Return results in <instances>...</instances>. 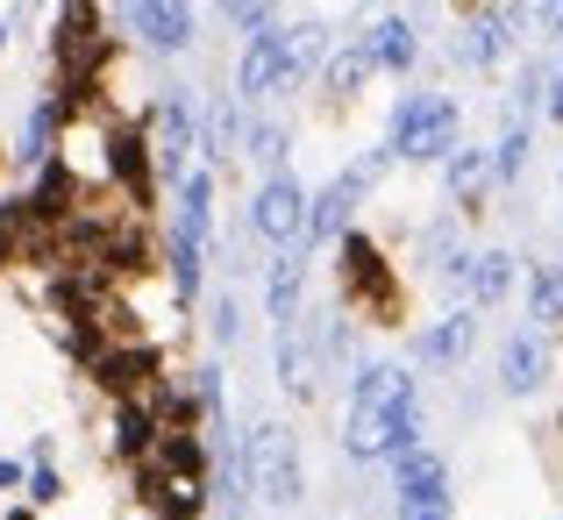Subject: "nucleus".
<instances>
[{
	"mask_svg": "<svg viewBox=\"0 0 563 520\" xmlns=\"http://www.w3.org/2000/svg\"><path fill=\"white\" fill-rule=\"evenodd\" d=\"M335 300L357 321H372V329H399L407 321V278H399V264L385 257V243L372 229H350L335 243Z\"/></svg>",
	"mask_w": 563,
	"mask_h": 520,
	"instance_id": "nucleus-1",
	"label": "nucleus"
},
{
	"mask_svg": "<svg viewBox=\"0 0 563 520\" xmlns=\"http://www.w3.org/2000/svg\"><path fill=\"white\" fill-rule=\"evenodd\" d=\"M243 464H250V493H257V507L292 513L307 499V456H300L292 421H250L243 428Z\"/></svg>",
	"mask_w": 563,
	"mask_h": 520,
	"instance_id": "nucleus-2",
	"label": "nucleus"
},
{
	"mask_svg": "<svg viewBox=\"0 0 563 520\" xmlns=\"http://www.w3.org/2000/svg\"><path fill=\"white\" fill-rule=\"evenodd\" d=\"M385 143H393L399 165H442V157L464 143V108H456V93H399L393 122H385Z\"/></svg>",
	"mask_w": 563,
	"mask_h": 520,
	"instance_id": "nucleus-3",
	"label": "nucleus"
},
{
	"mask_svg": "<svg viewBox=\"0 0 563 520\" xmlns=\"http://www.w3.org/2000/svg\"><path fill=\"white\" fill-rule=\"evenodd\" d=\"M143 136H151V157H157V178L179 186V178L200 165V100L186 86H165V93L143 108Z\"/></svg>",
	"mask_w": 563,
	"mask_h": 520,
	"instance_id": "nucleus-4",
	"label": "nucleus"
},
{
	"mask_svg": "<svg viewBox=\"0 0 563 520\" xmlns=\"http://www.w3.org/2000/svg\"><path fill=\"white\" fill-rule=\"evenodd\" d=\"M307 200H314V192L292 172L257 178V186H250V207H243V235L264 243V250H307Z\"/></svg>",
	"mask_w": 563,
	"mask_h": 520,
	"instance_id": "nucleus-5",
	"label": "nucleus"
},
{
	"mask_svg": "<svg viewBox=\"0 0 563 520\" xmlns=\"http://www.w3.org/2000/svg\"><path fill=\"white\" fill-rule=\"evenodd\" d=\"M393 520H456L450 456L442 450H399L393 456Z\"/></svg>",
	"mask_w": 563,
	"mask_h": 520,
	"instance_id": "nucleus-6",
	"label": "nucleus"
},
{
	"mask_svg": "<svg viewBox=\"0 0 563 520\" xmlns=\"http://www.w3.org/2000/svg\"><path fill=\"white\" fill-rule=\"evenodd\" d=\"M421 442H428V413L421 407H399V413L343 407V456L350 464H393L399 450H421Z\"/></svg>",
	"mask_w": 563,
	"mask_h": 520,
	"instance_id": "nucleus-7",
	"label": "nucleus"
},
{
	"mask_svg": "<svg viewBox=\"0 0 563 520\" xmlns=\"http://www.w3.org/2000/svg\"><path fill=\"white\" fill-rule=\"evenodd\" d=\"M79 370L108 399H151V385L165 378V343H100Z\"/></svg>",
	"mask_w": 563,
	"mask_h": 520,
	"instance_id": "nucleus-8",
	"label": "nucleus"
},
{
	"mask_svg": "<svg viewBox=\"0 0 563 520\" xmlns=\"http://www.w3.org/2000/svg\"><path fill=\"white\" fill-rule=\"evenodd\" d=\"M550 370H556V335H542V329H507L499 335V356H493V378H499V392L507 399H536L542 385H550Z\"/></svg>",
	"mask_w": 563,
	"mask_h": 520,
	"instance_id": "nucleus-9",
	"label": "nucleus"
},
{
	"mask_svg": "<svg viewBox=\"0 0 563 520\" xmlns=\"http://www.w3.org/2000/svg\"><path fill=\"white\" fill-rule=\"evenodd\" d=\"M300 93V79H292L286 65V29H257V36H243V57H235V100H286Z\"/></svg>",
	"mask_w": 563,
	"mask_h": 520,
	"instance_id": "nucleus-10",
	"label": "nucleus"
},
{
	"mask_svg": "<svg viewBox=\"0 0 563 520\" xmlns=\"http://www.w3.org/2000/svg\"><path fill=\"white\" fill-rule=\"evenodd\" d=\"M528 22H536V14L514 8V0H493V8L464 14V36H456V65H471V71L507 65V51L521 43V29H528Z\"/></svg>",
	"mask_w": 563,
	"mask_h": 520,
	"instance_id": "nucleus-11",
	"label": "nucleus"
},
{
	"mask_svg": "<svg viewBox=\"0 0 563 520\" xmlns=\"http://www.w3.org/2000/svg\"><path fill=\"white\" fill-rule=\"evenodd\" d=\"M478 307H442L421 335H413V370H464L478 350Z\"/></svg>",
	"mask_w": 563,
	"mask_h": 520,
	"instance_id": "nucleus-12",
	"label": "nucleus"
},
{
	"mask_svg": "<svg viewBox=\"0 0 563 520\" xmlns=\"http://www.w3.org/2000/svg\"><path fill=\"white\" fill-rule=\"evenodd\" d=\"M272 370H278V392L292 407H314L321 399V356H314V335H307V314L272 329Z\"/></svg>",
	"mask_w": 563,
	"mask_h": 520,
	"instance_id": "nucleus-13",
	"label": "nucleus"
},
{
	"mask_svg": "<svg viewBox=\"0 0 563 520\" xmlns=\"http://www.w3.org/2000/svg\"><path fill=\"white\" fill-rule=\"evenodd\" d=\"M364 200H372V192H364L350 172H335L329 186L307 200V257H314V250H335V243H343V235L357 229V207H364Z\"/></svg>",
	"mask_w": 563,
	"mask_h": 520,
	"instance_id": "nucleus-14",
	"label": "nucleus"
},
{
	"mask_svg": "<svg viewBox=\"0 0 563 520\" xmlns=\"http://www.w3.org/2000/svg\"><path fill=\"white\" fill-rule=\"evenodd\" d=\"M192 0H129V36L151 57H179L192 51Z\"/></svg>",
	"mask_w": 563,
	"mask_h": 520,
	"instance_id": "nucleus-15",
	"label": "nucleus"
},
{
	"mask_svg": "<svg viewBox=\"0 0 563 520\" xmlns=\"http://www.w3.org/2000/svg\"><path fill=\"white\" fill-rule=\"evenodd\" d=\"M350 407H364V413H399V407H421V378H413V364H399V356L357 364V370H350Z\"/></svg>",
	"mask_w": 563,
	"mask_h": 520,
	"instance_id": "nucleus-16",
	"label": "nucleus"
},
{
	"mask_svg": "<svg viewBox=\"0 0 563 520\" xmlns=\"http://www.w3.org/2000/svg\"><path fill=\"white\" fill-rule=\"evenodd\" d=\"M442 192H450V207H456V214H485V200H493V157H485L478 151V143H456V151L450 157H442Z\"/></svg>",
	"mask_w": 563,
	"mask_h": 520,
	"instance_id": "nucleus-17",
	"label": "nucleus"
},
{
	"mask_svg": "<svg viewBox=\"0 0 563 520\" xmlns=\"http://www.w3.org/2000/svg\"><path fill=\"white\" fill-rule=\"evenodd\" d=\"M300 314H307V250H272V264H264V321L286 329Z\"/></svg>",
	"mask_w": 563,
	"mask_h": 520,
	"instance_id": "nucleus-18",
	"label": "nucleus"
},
{
	"mask_svg": "<svg viewBox=\"0 0 563 520\" xmlns=\"http://www.w3.org/2000/svg\"><path fill=\"white\" fill-rule=\"evenodd\" d=\"M57 151H65V114H57V100L43 93V100H29L22 136H14V151H8V157H14V172H22V178H36Z\"/></svg>",
	"mask_w": 563,
	"mask_h": 520,
	"instance_id": "nucleus-19",
	"label": "nucleus"
},
{
	"mask_svg": "<svg viewBox=\"0 0 563 520\" xmlns=\"http://www.w3.org/2000/svg\"><path fill=\"white\" fill-rule=\"evenodd\" d=\"M243 122H250V114H235L229 93L200 100V165H214V172L243 165Z\"/></svg>",
	"mask_w": 563,
	"mask_h": 520,
	"instance_id": "nucleus-20",
	"label": "nucleus"
},
{
	"mask_svg": "<svg viewBox=\"0 0 563 520\" xmlns=\"http://www.w3.org/2000/svg\"><path fill=\"white\" fill-rule=\"evenodd\" d=\"M521 272H528V264L514 257L507 243H485V250H471V307H478V314L507 307V300H514V286H521Z\"/></svg>",
	"mask_w": 563,
	"mask_h": 520,
	"instance_id": "nucleus-21",
	"label": "nucleus"
},
{
	"mask_svg": "<svg viewBox=\"0 0 563 520\" xmlns=\"http://www.w3.org/2000/svg\"><path fill=\"white\" fill-rule=\"evenodd\" d=\"M157 413H151V399H114L108 407V456L114 464H143V456L157 450Z\"/></svg>",
	"mask_w": 563,
	"mask_h": 520,
	"instance_id": "nucleus-22",
	"label": "nucleus"
},
{
	"mask_svg": "<svg viewBox=\"0 0 563 520\" xmlns=\"http://www.w3.org/2000/svg\"><path fill=\"white\" fill-rule=\"evenodd\" d=\"M364 51H372L378 71H393V79H407L413 65H421V29L407 22V14H372V29H364Z\"/></svg>",
	"mask_w": 563,
	"mask_h": 520,
	"instance_id": "nucleus-23",
	"label": "nucleus"
},
{
	"mask_svg": "<svg viewBox=\"0 0 563 520\" xmlns=\"http://www.w3.org/2000/svg\"><path fill=\"white\" fill-rule=\"evenodd\" d=\"M521 300H528V329L563 335V264H528L521 272Z\"/></svg>",
	"mask_w": 563,
	"mask_h": 520,
	"instance_id": "nucleus-24",
	"label": "nucleus"
},
{
	"mask_svg": "<svg viewBox=\"0 0 563 520\" xmlns=\"http://www.w3.org/2000/svg\"><path fill=\"white\" fill-rule=\"evenodd\" d=\"M372 51H364V43H335V57H329V65H321V93H329L335 100V108H350V100H357L364 93V86H372Z\"/></svg>",
	"mask_w": 563,
	"mask_h": 520,
	"instance_id": "nucleus-25",
	"label": "nucleus"
},
{
	"mask_svg": "<svg viewBox=\"0 0 563 520\" xmlns=\"http://www.w3.org/2000/svg\"><path fill=\"white\" fill-rule=\"evenodd\" d=\"M243 165H257L264 178L292 172V129L272 122V114H250V122H243Z\"/></svg>",
	"mask_w": 563,
	"mask_h": 520,
	"instance_id": "nucleus-26",
	"label": "nucleus"
},
{
	"mask_svg": "<svg viewBox=\"0 0 563 520\" xmlns=\"http://www.w3.org/2000/svg\"><path fill=\"white\" fill-rule=\"evenodd\" d=\"M335 57V29L329 22H292L286 29V65H292V79H321V65Z\"/></svg>",
	"mask_w": 563,
	"mask_h": 520,
	"instance_id": "nucleus-27",
	"label": "nucleus"
},
{
	"mask_svg": "<svg viewBox=\"0 0 563 520\" xmlns=\"http://www.w3.org/2000/svg\"><path fill=\"white\" fill-rule=\"evenodd\" d=\"M528 151H536V136H528V122L521 114H507V129H499V143L485 157H493V192H514L521 186V172H528Z\"/></svg>",
	"mask_w": 563,
	"mask_h": 520,
	"instance_id": "nucleus-28",
	"label": "nucleus"
},
{
	"mask_svg": "<svg viewBox=\"0 0 563 520\" xmlns=\"http://www.w3.org/2000/svg\"><path fill=\"white\" fill-rule=\"evenodd\" d=\"M243 343V300H235V286H221L214 300H207V350H235Z\"/></svg>",
	"mask_w": 563,
	"mask_h": 520,
	"instance_id": "nucleus-29",
	"label": "nucleus"
},
{
	"mask_svg": "<svg viewBox=\"0 0 563 520\" xmlns=\"http://www.w3.org/2000/svg\"><path fill=\"white\" fill-rule=\"evenodd\" d=\"M65 478H57V464H51V442H36L29 450V507L36 513H51V507H65Z\"/></svg>",
	"mask_w": 563,
	"mask_h": 520,
	"instance_id": "nucleus-30",
	"label": "nucleus"
},
{
	"mask_svg": "<svg viewBox=\"0 0 563 520\" xmlns=\"http://www.w3.org/2000/svg\"><path fill=\"white\" fill-rule=\"evenodd\" d=\"M221 22L243 29V36H257V29H278V0H214Z\"/></svg>",
	"mask_w": 563,
	"mask_h": 520,
	"instance_id": "nucleus-31",
	"label": "nucleus"
},
{
	"mask_svg": "<svg viewBox=\"0 0 563 520\" xmlns=\"http://www.w3.org/2000/svg\"><path fill=\"white\" fill-rule=\"evenodd\" d=\"M536 29L542 43H563V0H536Z\"/></svg>",
	"mask_w": 563,
	"mask_h": 520,
	"instance_id": "nucleus-32",
	"label": "nucleus"
},
{
	"mask_svg": "<svg viewBox=\"0 0 563 520\" xmlns=\"http://www.w3.org/2000/svg\"><path fill=\"white\" fill-rule=\"evenodd\" d=\"M14 485H29V464H14V456H0V493H14Z\"/></svg>",
	"mask_w": 563,
	"mask_h": 520,
	"instance_id": "nucleus-33",
	"label": "nucleus"
},
{
	"mask_svg": "<svg viewBox=\"0 0 563 520\" xmlns=\"http://www.w3.org/2000/svg\"><path fill=\"white\" fill-rule=\"evenodd\" d=\"M43 8V0H14V22H29V14H36Z\"/></svg>",
	"mask_w": 563,
	"mask_h": 520,
	"instance_id": "nucleus-34",
	"label": "nucleus"
},
{
	"mask_svg": "<svg viewBox=\"0 0 563 520\" xmlns=\"http://www.w3.org/2000/svg\"><path fill=\"white\" fill-rule=\"evenodd\" d=\"M0 520H43V513H36V507H8Z\"/></svg>",
	"mask_w": 563,
	"mask_h": 520,
	"instance_id": "nucleus-35",
	"label": "nucleus"
},
{
	"mask_svg": "<svg viewBox=\"0 0 563 520\" xmlns=\"http://www.w3.org/2000/svg\"><path fill=\"white\" fill-rule=\"evenodd\" d=\"M478 8H493V0H456V14H478Z\"/></svg>",
	"mask_w": 563,
	"mask_h": 520,
	"instance_id": "nucleus-36",
	"label": "nucleus"
},
{
	"mask_svg": "<svg viewBox=\"0 0 563 520\" xmlns=\"http://www.w3.org/2000/svg\"><path fill=\"white\" fill-rule=\"evenodd\" d=\"M0 51H8V22H0Z\"/></svg>",
	"mask_w": 563,
	"mask_h": 520,
	"instance_id": "nucleus-37",
	"label": "nucleus"
}]
</instances>
